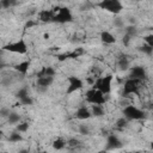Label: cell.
<instances>
[{
	"mask_svg": "<svg viewBox=\"0 0 153 153\" xmlns=\"http://www.w3.org/2000/svg\"><path fill=\"white\" fill-rule=\"evenodd\" d=\"M123 115L128 121H140L146 118V112L134 105H128L123 109Z\"/></svg>",
	"mask_w": 153,
	"mask_h": 153,
	"instance_id": "obj_1",
	"label": "cell"
},
{
	"mask_svg": "<svg viewBox=\"0 0 153 153\" xmlns=\"http://www.w3.org/2000/svg\"><path fill=\"white\" fill-rule=\"evenodd\" d=\"M97 6H99L102 10H105V11L115 13V14H118L123 8V5L118 0H103V1L98 2Z\"/></svg>",
	"mask_w": 153,
	"mask_h": 153,
	"instance_id": "obj_2",
	"label": "cell"
},
{
	"mask_svg": "<svg viewBox=\"0 0 153 153\" xmlns=\"http://www.w3.org/2000/svg\"><path fill=\"white\" fill-rule=\"evenodd\" d=\"M86 100L92 105H102L106 102V98H105V94L102 93L99 90L92 88L86 92Z\"/></svg>",
	"mask_w": 153,
	"mask_h": 153,
	"instance_id": "obj_3",
	"label": "cell"
},
{
	"mask_svg": "<svg viewBox=\"0 0 153 153\" xmlns=\"http://www.w3.org/2000/svg\"><path fill=\"white\" fill-rule=\"evenodd\" d=\"M111 81H112V75H106L98 78L94 81V88L99 90L104 94H109L111 91Z\"/></svg>",
	"mask_w": 153,
	"mask_h": 153,
	"instance_id": "obj_4",
	"label": "cell"
},
{
	"mask_svg": "<svg viewBox=\"0 0 153 153\" xmlns=\"http://www.w3.org/2000/svg\"><path fill=\"white\" fill-rule=\"evenodd\" d=\"M2 50H7L11 53H17V54H25L27 51V45L24 39H19L12 43H8L2 48Z\"/></svg>",
	"mask_w": 153,
	"mask_h": 153,
	"instance_id": "obj_5",
	"label": "cell"
},
{
	"mask_svg": "<svg viewBox=\"0 0 153 153\" xmlns=\"http://www.w3.org/2000/svg\"><path fill=\"white\" fill-rule=\"evenodd\" d=\"M54 22L60 23V24H65V23H69L73 20V16L69 8L67 7H60L59 12L54 16Z\"/></svg>",
	"mask_w": 153,
	"mask_h": 153,
	"instance_id": "obj_6",
	"label": "cell"
},
{
	"mask_svg": "<svg viewBox=\"0 0 153 153\" xmlns=\"http://www.w3.org/2000/svg\"><path fill=\"white\" fill-rule=\"evenodd\" d=\"M68 88H67V93H73L78 90H81L82 86H84V82L78 76H74V75H71L68 76Z\"/></svg>",
	"mask_w": 153,
	"mask_h": 153,
	"instance_id": "obj_7",
	"label": "cell"
},
{
	"mask_svg": "<svg viewBox=\"0 0 153 153\" xmlns=\"http://www.w3.org/2000/svg\"><path fill=\"white\" fill-rule=\"evenodd\" d=\"M139 84H140V80L130 79V78H129V79L124 82V86H123V93H124V94H133V93H137Z\"/></svg>",
	"mask_w": 153,
	"mask_h": 153,
	"instance_id": "obj_8",
	"label": "cell"
},
{
	"mask_svg": "<svg viewBox=\"0 0 153 153\" xmlns=\"http://www.w3.org/2000/svg\"><path fill=\"white\" fill-rule=\"evenodd\" d=\"M123 146L122 141L114 134L109 135L106 139V145H105V149L106 151H114V149H118Z\"/></svg>",
	"mask_w": 153,
	"mask_h": 153,
	"instance_id": "obj_9",
	"label": "cell"
},
{
	"mask_svg": "<svg viewBox=\"0 0 153 153\" xmlns=\"http://www.w3.org/2000/svg\"><path fill=\"white\" fill-rule=\"evenodd\" d=\"M129 78L130 79H136V80H142L146 78V69L142 66H134L130 68V73H129Z\"/></svg>",
	"mask_w": 153,
	"mask_h": 153,
	"instance_id": "obj_10",
	"label": "cell"
},
{
	"mask_svg": "<svg viewBox=\"0 0 153 153\" xmlns=\"http://www.w3.org/2000/svg\"><path fill=\"white\" fill-rule=\"evenodd\" d=\"M54 81V78L51 76H42V78H38L37 79V87L41 90V91H45Z\"/></svg>",
	"mask_w": 153,
	"mask_h": 153,
	"instance_id": "obj_11",
	"label": "cell"
},
{
	"mask_svg": "<svg viewBox=\"0 0 153 153\" xmlns=\"http://www.w3.org/2000/svg\"><path fill=\"white\" fill-rule=\"evenodd\" d=\"M91 116H92V112H91V110H88L86 106L79 108V109L76 110V112H75V117H76L78 120H87V118H90Z\"/></svg>",
	"mask_w": 153,
	"mask_h": 153,
	"instance_id": "obj_12",
	"label": "cell"
},
{
	"mask_svg": "<svg viewBox=\"0 0 153 153\" xmlns=\"http://www.w3.org/2000/svg\"><path fill=\"white\" fill-rule=\"evenodd\" d=\"M100 39L105 44H114V43H116L115 36L112 33H110L109 31H102L100 32Z\"/></svg>",
	"mask_w": 153,
	"mask_h": 153,
	"instance_id": "obj_13",
	"label": "cell"
},
{
	"mask_svg": "<svg viewBox=\"0 0 153 153\" xmlns=\"http://www.w3.org/2000/svg\"><path fill=\"white\" fill-rule=\"evenodd\" d=\"M29 67H30V61H23V62H19L18 65H16L14 69L20 74H26L29 71Z\"/></svg>",
	"mask_w": 153,
	"mask_h": 153,
	"instance_id": "obj_14",
	"label": "cell"
},
{
	"mask_svg": "<svg viewBox=\"0 0 153 153\" xmlns=\"http://www.w3.org/2000/svg\"><path fill=\"white\" fill-rule=\"evenodd\" d=\"M54 16H55V14H53L51 11H47V10L41 11L39 14H38L39 20H42V22H44V23H47V22H51V20L54 19Z\"/></svg>",
	"mask_w": 153,
	"mask_h": 153,
	"instance_id": "obj_15",
	"label": "cell"
},
{
	"mask_svg": "<svg viewBox=\"0 0 153 153\" xmlns=\"http://www.w3.org/2000/svg\"><path fill=\"white\" fill-rule=\"evenodd\" d=\"M129 65H130V62H129L128 56L127 55H121L120 59H118V67H120V69L121 71H127L129 68Z\"/></svg>",
	"mask_w": 153,
	"mask_h": 153,
	"instance_id": "obj_16",
	"label": "cell"
},
{
	"mask_svg": "<svg viewBox=\"0 0 153 153\" xmlns=\"http://www.w3.org/2000/svg\"><path fill=\"white\" fill-rule=\"evenodd\" d=\"M54 75H55V69H54L53 67H44V68L37 74L38 78H42V76H51V78H54Z\"/></svg>",
	"mask_w": 153,
	"mask_h": 153,
	"instance_id": "obj_17",
	"label": "cell"
},
{
	"mask_svg": "<svg viewBox=\"0 0 153 153\" xmlns=\"http://www.w3.org/2000/svg\"><path fill=\"white\" fill-rule=\"evenodd\" d=\"M19 121H20V115H19L18 112L11 111L10 116L7 117V122H8L10 124H17V123H19Z\"/></svg>",
	"mask_w": 153,
	"mask_h": 153,
	"instance_id": "obj_18",
	"label": "cell"
},
{
	"mask_svg": "<svg viewBox=\"0 0 153 153\" xmlns=\"http://www.w3.org/2000/svg\"><path fill=\"white\" fill-rule=\"evenodd\" d=\"M91 112H92V116L102 117V116L104 115V109H103V106H102V105H92Z\"/></svg>",
	"mask_w": 153,
	"mask_h": 153,
	"instance_id": "obj_19",
	"label": "cell"
},
{
	"mask_svg": "<svg viewBox=\"0 0 153 153\" xmlns=\"http://www.w3.org/2000/svg\"><path fill=\"white\" fill-rule=\"evenodd\" d=\"M66 143H67V142H66L63 139H61V137H57V139H55V140L53 141V148H54V149H57V151H60V149L65 148Z\"/></svg>",
	"mask_w": 153,
	"mask_h": 153,
	"instance_id": "obj_20",
	"label": "cell"
},
{
	"mask_svg": "<svg viewBox=\"0 0 153 153\" xmlns=\"http://www.w3.org/2000/svg\"><path fill=\"white\" fill-rule=\"evenodd\" d=\"M8 140H10V142H19L23 140V136L19 134V131H13L10 134Z\"/></svg>",
	"mask_w": 153,
	"mask_h": 153,
	"instance_id": "obj_21",
	"label": "cell"
},
{
	"mask_svg": "<svg viewBox=\"0 0 153 153\" xmlns=\"http://www.w3.org/2000/svg\"><path fill=\"white\" fill-rule=\"evenodd\" d=\"M29 96V91H27V88L26 87H22V88H19L18 91H17V93H16V97L20 100V99H23V98H25V97H27Z\"/></svg>",
	"mask_w": 153,
	"mask_h": 153,
	"instance_id": "obj_22",
	"label": "cell"
},
{
	"mask_svg": "<svg viewBox=\"0 0 153 153\" xmlns=\"http://www.w3.org/2000/svg\"><path fill=\"white\" fill-rule=\"evenodd\" d=\"M139 50H140L141 53H143L145 55H148V56H151V55L153 54V48L149 47V45H147V44H143V45L139 47Z\"/></svg>",
	"mask_w": 153,
	"mask_h": 153,
	"instance_id": "obj_23",
	"label": "cell"
},
{
	"mask_svg": "<svg viewBox=\"0 0 153 153\" xmlns=\"http://www.w3.org/2000/svg\"><path fill=\"white\" fill-rule=\"evenodd\" d=\"M126 35L130 36V37H134L137 35V29L134 26V25H128L126 27Z\"/></svg>",
	"mask_w": 153,
	"mask_h": 153,
	"instance_id": "obj_24",
	"label": "cell"
},
{
	"mask_svg": "<svg viewBox=\"0 0 153 153\" xmlns=\"http://www.w3.org/2000/svg\"><path fill=\"white\" fill-rule=\"evenodd\" d=\"M128 124V120L123 116V117H120L117 121H116V127L117 128H126Z\"/></svg>",
	"mask_w": 153,
	"mask_h": 153,
	"instance_id": "obj_25",
	"label": "cell"
},
{
	"mask_svg": "<svg viewBox=\"0 0 153 153\" xmlns=\"http://www.w3.org/2000/svg\"><path fill=\"white\" fill-rule=\"evenodd\" d=\"M17 2L14 0H1L0 1V5L2 8H10L11 6H14Z\"/></svg>",
	"mask_w": 153,
	"mask_h": 153,
	"instance_id": "obj_26",
	"label": "cell"
},
{
	"mask_svg": "<svg viewBox=\"0 0 153 153\" xmlns=\"http://www.w3.org/2000/svg\"><path fill=\"white\" fill-rule=\"evenodd\" d=\"M27 129H29V123H26V122L19 123V124L17 126V131H19V133H24V131H26Z\"/></svg>",
	"mask_w": 153,
	"mask_h": 153,
	"instance_id": "obj_27",
	"label": "cell"
},
{
	"mask_svg": "<svg viewBox=\"0 0 153 153\" xmlns=\"http://www.w3.org/2000/svg\"><path fill=\"white\" fill-rule=\"evenodd\" d=\"M67 145H68L69 147H72V148H75V147H79V146H80V141L76 140V139H74V137H72V139H69V140L67 141Z\"/></svg>",
	"mask_w": 153,
	"mask_h": 153,
	"instance_id": "obj_28",
	"label": "cell"
},
{
	"mask_svg": "<svg viewBox=\"0 0 153 153\" xmlns=\"http://www.w3.org/2000/svg\"><path fill=\"white\" fill-rule=\"evenodd\" d=\"M79 133L81 135H88L90 134V128L86 124H80L79 126Z\"/></svg>",
	"mask_w": 153,
	"mask_h": 153,
	"instance_id": "obj_29",
	"label": "cell"
},
{
	"mask_svg": "<svg viewBox=\"0 0 153 153\" xmlns=\"http://www.w3.org/2000/svg\"><path fill=\"white\" fill-rule=\"evenodd\" d=\"M19 102H20L22 105H32V104H33V100H32V98H31L30 96H27V97L20 99Z\"/></svg>",
	"mask_w": 153,
	"mask_h": 153,
	"instance_id": "obj_30",
	"label": "cell"
},
{
	"mask_svg": "<svg viewBox=\"0 0 153 153\" xmlns=\"http://www.w3.org/2000/svg\"><path fill=\"white\" fill-rule=\"evenodd\" d=\"M10 114H11V111H10V109L8 108H6V106H2L1 109H0V115H1V117H8L10 116Z\"/></svg>",
	"mask_w": 153,
	"mask_h": 153,
	"instance_id": "obj_31",
	"label": "cell"
},
{
	"mask_svg": "<svg viewBox=\"0 0 153 153\" xmlns=\"http://www.w3.org/2000/svg\"><path fill=\"white\" fill-rule=\"evenodd\" d=\"M143 39H145V42H146V44H147V45H149V47H152V48H153V33L145 36V37H143Z\"/></svg>",
	"mask_w": 153,
	"mask_h": 153,
	"instance_id": "obj_32",
	"label": "cell"
},
{
	"mask_svg": "<svg viewBox=\"0 0 153 153\" xmlns=\"http://www.w3.org/2000/svg\"><path fill=\"white\" fill-rule=\"evenodd\" d=\"M114 25H115L116 27L121 29V27H123L124 23H123V20H122L121 18H115V19H114Z\"/></svg>",
	"mask_w": 153,
	"mask_h": 153,
	"instance_id": "obj_33",
	"label": "cell"
},
{
	"mask_svg": "<svg viewBox=\"0 0 153 153\" xmlns=\"http://www.w3.org/2000/svg\"><path fill=\"white\" fill-rule=\"evenodd\" d=\"M130 39H131V37H130V36L124 35V36H123V38H122V43H123L126 47H128V45H129V43H130Z\"/></svg>",
	"mask_w": 153,
	"mask_h": 153,
	"instance_id": "obj_34",
	"label": "cell"
},
{
	"mask_svg": "<svg viewBox=\"0 0 153 153\" xmlns=\"http://www.w3.org/2000/svg\"><path fill=\"white\" fill-rule=\"evenodd\" d=\"M88 7H90V2H87V4H86V2H85V4H84V5H82V6H81V10H85V8H86V10H87V8H88Z\"/></svg>",
	"mask_w": 153,
	"mask_h": 153,
	"instance_id": "obj_35",
	"label": "cell"
},
{
	"mask_svg": "<svg viewBox=\"0 0 153 153\" xmlns=\"http://www.w3.org/2000/svg\"><path fill=\"white\" fill-rule=\"evenodd\" d=\"M33 24H35V23H33V22H31V20H30V22H27V23H26V25H25V26H26V27H31V26H32V25H33Z\"/></svg>",
	"mask_w": 153,
	"mask_h": 153,
	"instance_id": "obj_36",
	"label": "cell"
},
{
	"mask_svg": "<svg viewBox=\"0 0 153 153\" xmlns=\"http://www.w3.org/2000/svg\"><path fill=\"white\" fill-rule=\"evenodd\" d=\"M18 153H29V151H27V149H25V148H23V149L18 151Z\"/></svg>",
	"mask_w": 153,
	"mask_h": 153,
	"instance_id": "obj_37",
	"label": "cell"
},
{
	"mask_svg": "<svg viewBox=\"0 0 153 153\" xmlns=\"http://www.w3.org/2000/svg\"><path fill=\"white\" fill-rule=\"evenodd\" d=\"M99 153H105V151H102V152H99Z\"/></svg>",
	"mask_w": 153,
	"mask_h": 153,
	"instance_id": "obj_38",
	"label": "cell"
},
{
	"mask_svg": "<svg viewBox=\"0 0 153 153\" xmlns=\"http://www.w3.org/2000/svg\"><path fill=\"white\" fill-rule=\"evenodd\" d=\"M152 148H153V142H152Z\"/></svg>",
	"mask_w": 153,
	"mask_h": 153,
	"instance_id": "obj_39",
	"label": "cell"
}]
</instances>
